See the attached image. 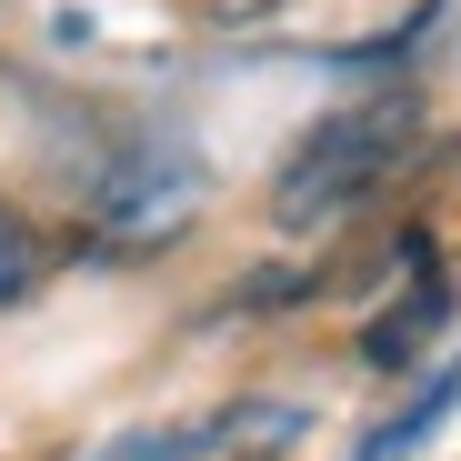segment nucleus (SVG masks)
<instances>
[{
	"label": "nucleus",
	"mask_w": 461,
	"mask_h": 461,
	"mask_svg": "<svg viewBox=\"0 0 461 461\" xmlns=\"http://www.w3.org/2000/svg\"><path fill=\"white\" fill-rule=\"evenodd\" d=\"M261 11H281V0H211V21H261Z\"/></svg>",
	"instance_id": "obj_5"
},
{
	"label": "nucleus",
	"mask_w": 461,
	"mask_h": 461,
	"mask_svg": "<svg viewBox=\"0 0 461 461\" xmlns=\"http://www.w3.org/2000/svg\"><path fill=\"white\" fill-rule=\"evenodd\" d=\"M191 201H201V171L161 150V161H140V171H121L101 191V230H111V241H161V230L191 221Z\"/></svg>",
	"instance_id": "obj_2"
},
{
	"label": "nucleus",
	"mask_w": 461,
	"mask_h": 461,
	"mask_svg": "<svg viewBox=\"0 0 461 461\" xmlns=\"http://www.w3.org/2000/svg\"><path fill=\"white\" fill-rule=\"evenodd\" d=\"M441 312H451V291H441V281L421 271V291H411V301H402V312H392V321H381V331H371V361H402V351H411V341H421V331H431Z\"/></svg>",
	"instance_id": "obj_4"
},
{
	"label": "nucleus",
	"mask_w": 461,
	"mask_h": 461,
	"mask_svg": "<svg viewBox=\"0 0 461 461\" xmlns=\"http://www.w3.org/2000/svg\"><path fill=\"white\" fill-rule=\"evenodd\" d=\"M41 271H50V251H41V230L0 201V312H21V301L41 291Z\"/></svg>",
	"instance_id": "obj_3"
},
{
	"label": "nucleus",
	"mask_w": 461,
	"mask_h": 461,
	"mask_svg": "<svg viewBox=\"0 0 461 461\" xmlns=\"http://www.w3.org/2000/svg\"><path fill=\"white\" fill-rule=\"evenodd\" d=\"M421 150V101H361V111H331L312 121V140L281 161L271 181V221L281 230H321L341 211H361L381 181Z\"/></svg>",
	"instance_id": "obj_1"
}]
</instances>
